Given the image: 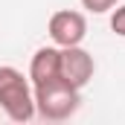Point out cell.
<instances>
[{"label":"cell","mask_w":125,"mask_h":125,"mask_svg":"<svg viewBox=\"0 0 125 125\" xmlns=\"http://www.w3.org/2000/svg\"><path fill=\"white\" fill-rule=\"evenodd\" d=\"M32 96H35V116H41L47 122H64V119H70L79 111V105H82L79 87H73L64 79H52V82L35 84Z\"/></svg>","instance_id":"1"},{"label":"cell","mask_w":125,"mask_h":125,"mask_svg":"<svg viewBox=\"0 0 125 125\" xmlns=\"http://www.w3.org/2000/svg\"><path fill=\"white\" fill-rule=\"evenodd\" d=\"M0 108L12 122H29L35 116V96L18 67H0Z\"/></svg>","instance_id":"2"},{"label":"cell","mask_w":125,"mask_h":125,"mask_svg":"<svg viewBox=\"0 0 125 125\" xmlns=\"http://www.w3.org/2000/svg\"><path fill=\"white\" fill-rule=\"evenodd\" d=\"M50 38L55 47H76L84 41L87 35V21L82 12H73V9H61L50 18Z\"/></svg>","instance_id":"3"},{"label":"cell","mask_w":125,"mask_h":125,"mask_svg":"<svg viewBox=\"0 0 125 125\" xmlns=\"http://www.w3.org/2000/svg\"><path fill=\"white\" fill-rule=\"evenodd\" d=\"M96 73V61L87 50H82V44L76 47H61V79L70 82L73 87H84Z\"/></svg>","instance_id":"4"},{"label":"cell","mask_w":125,"mask_h":125,"mask_svg":"<svg viewBox=\"0 0 125 125\" xmlns=\"http://www.w3.org/2000/svg\"><path fill=\"white\" fill-rule=\"evenodd\" d=\"M29 79H32V87L61 79V47H41L29 61Z\"/></svg>","instance_id":"5"},{"label":"cell","mask_w":125,"mask_h":125,"mask_svg":"<svg viewBox=\"0 0 125 125\" xmlns=\"http://www.w3.org/2000/svg\"><path fill=\"white\" fill-rule=\"evenodd\" d=\"M116 3H119V0H82V6H84L87 12H93V15H105V12H111Z\"/></svg>","instance_id":"6"},{"label":"cell","mask_w":125,"mask_h":125,"mask_svg":"<svg viewBox=\"0 0 125 125\" xmlns=\"http://www.w3.org/2000/svg\"><path fill=\"white\" fill-rule=\"evenodd\" d=\"M111 29L116 32L119 38H125V6H116L111 15Z\"/></svg>","instance_id":"7"}]
</instances>
